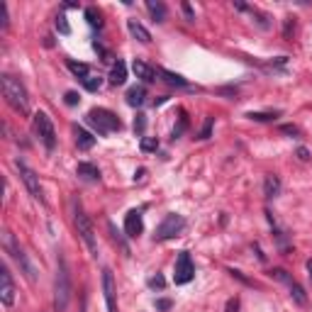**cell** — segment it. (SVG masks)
I'll return each instance as SVG.
<instances>
[{
	"label": "cell",
	"instance_id": "1",
	"mask_svg": "<svg viewBox=\"0 0 312 312\" xmlns=\"http://www.w3.org/2000/svg\"><path fill=\"white\" fill-rule=\"evenodd\" d=\"M71 293H73V285H71L68 261H66V256L59 251L57 254V276H54V310L66 312L68 303H71Z\"/></svg>",
	"mask_w": 312,
	"mask_h": 312
},
{
	"label": "cell",
	"instance_id": "2",
	"mask_svg": "<svg viewBox=\"0 0 312 312\" xmlns=\"http://www.w3.org/2000/svg\"><path fill=\"white\" fill-rule=\"evenodd\" d=\"M0 85H2V95H5L7 105H10L12 110H17V113L27 115V113H29V95H27L25 83H22L20 78L10 76V73H2Z\"/></svg>",
	"mask_w": 312,
	"mask_h": 312
},
{
	"label": "cell",
	"instance_id": "3",
	"mask_svg": "<svg viewBox=\"0 0 312 312\" xmlns=\"http://www.w3.org/2000/svg\"><path fill=\"white\" fill-rule=\"evenodd\" d=\"M2 249L7 251L15 261H17V266L22 268V273H25V278L29 281V283H34L37 281V271H34V266L29 263V258H27V254H25V249L15 242V237H12V232H2Z\"/></svg>",
	"mask_w": 312,
	"mask_h": 312
},
{
	"label": "cell",
	"instance_id": "4",
	"mask_svg": "<svg viewBox=\"0 0 312 312\" xmlns=\"http://www.w3.org/2000/svg\"><path fill=\"white\" fill-rule=\"evenodd\" d=\"M73 225H76V232H78V237L83 239V244L88 247V251H90L93 256H98V239H95V229H93V225H90L88 215L83 212L81 202H73Z\"/></svg>",
	"mask_w": 312,
	"mask_h": 312
},
{
	"label": "cell",
	"instance_id": "5",
	"mask_svg": "<svg viewBox=\"0 0 312 312\" xmlns=\"http://www.w3.org/2000/svg\"><path fill=\"white\" fill-rule=\"evenodd\" d=\"M90 125L98 129V134H108V132H117L122 122H120V117L115 115V113H110V110H105V108H93L90 113H88V117H85Z\"/></svg>",
	"mask_w": 312,
	"mask_h": 312
},
{
	"label": "cell",
	"instance_id": "6",
	"mask_svg": "<svg viewBox=\"0 0 312 312\" xmlns=\"http://www.w3.org/2000/svg\"><path fill=\"white\" fill-rule=\"evenodd\" d=\"M32 127H34L39 142H42L47 149H54V146H57V129H54V122H52V117H49L47 113H42V110L34 113Z\"/></svg>",
	"mask_w": 312,
	"mask_h": 312
},
{
	"label": "cell",
	"instance_id": "7",
	"mask_svg": "<svg viewBox=\"0 0 312 312\" xmlns=\"http://www.w3.org/2000/svg\"><path fill=\"white\" fill-rule=\"evenodd\" d=\"M15 169L20 171V178H22V183L27 186L29 190V195L34 198V200H39V202H44V190H42V183H39V176L22 161V159H17L15 161Z\"/></svg>",
	"mask_w": 312,
	"mask_h": 312
},
{
	"label": "cell",
	"instance_id": "8",
	"mask_svg": "<svg viewBox=\"0 0 312 312\" xmlns=\"http://www.w3.org/2000/svg\"><path fill=\"white\" fill-rule=\"evenodd\" d=\"M186 227V220L181 217V215H166L164 217V222L156 227V239H171V237H176V234H181V229Z\"/></svg>",
	"mask_w": 312,
	"mask_h": 312
},
{
	"label": "cell",
	"instance_id": "9",
	"mask_svg": "<svg viewBox=\"0 0 312 312\" xmlns=\"http://www.w3.org/2000/svg\"><path fill=\"white\" fill-rule=\"evenodd\" d=\"M195 276V266L190 261V254L188 251H181L178 254V261H176V271H173V283L176 285H186L193 281Z\"/></svg>",
	"mask_w": 312,
	"mask_h": 312
},
{
	"label": "cell",
	"instance_id": "10",
	"mask_svg": "<svg viewBox=\"0 0 312 312\" xmlns=\"http://www.w3.org/2000/svg\"><path fill=\"white\" fill-rule=\"evenodd\" d=\"M0 300H2L5 308L15 305V283H12V276H10L7 266L0 268Z\"/></svg>",
	"mask_w": 312,
	"mask_h": 312
},
{
	"label": "cell",
	"instance_id": "11",
	"mask_svg": "<svg viewBox=\"0 0 312 312\" xmlns=\"http://www.w3.org/2000/svg\"><path fill=\"white\" fill-rule=\"evenodd\" d=\"M103 293H105L108 312H120L117 310V288H115V278H113V271L110 268L103 271Z\"/></svg>",
	"mask_w": 312,
	"mask_h": 312
},
{
	"label": "cell",
	"instance_id": "12",
	"mask_svg": "<svg viewBox=\"0 0 312 312\" xmlns=\"http://www.w3.org/2000/svg\"><path fill=\"white\" fill-rule=\"evenodd\" d=\"M125 232L127 237H139L144 232V220H142V212L139 210H129L125 217Z\"/></svg>",
	"mask_w": 312,
	"mask_h": 312
},
{
	"label": "cell",
	"instance_id": "13",
	"mask_svg": "<svg viewBox=\"0 0 312 312\" xmlns=\"http://www.w3.org/2000/svg\"><path fill=\"white\" fill-rule=\"evenodd\" d=\"M73 137H76V146L83 149V151H88V149L95 146V137L88 129H83V127H78V125L73 127Z\"/></svg>",
	"mask_w": 312,
	"mask_h": 312
},
{
	"label": "cell",
	"instance_id": "14",
	"mask_svg": "<svg viewBox=\"0 0 312 312\" xmlns=\"http://www.w3.org/2000/svg\"><path fill=\"white\" fill-rule=\"evenodd\" d=\"M132 71H134V73H137V78H142L144 83L156 81V68H151L149 63L139 61V59H134V63H132Z\"/></svg>",
	"mask_w": 312,
	"mask_h": 312
},
{
	"label": "cell",
	"instance_id": "15",
	"mask_svg": "<svg viewBox=\"0 0 312 312\" xmlns=\"http://www.w3.org/2000/svg\"><path fill=\"white\" fill-rule=\"evenodd\" d=\"M127 29H129V34H132L134 39H139L142 44H149V42H151V34H149V29H146L144 25H139L137 20H129V22H127Z\"/></svg>",
	"mask_w": 312,
	"mask_h": 312
},
{
	"label": "cell",
	"instance_id": "16",
	"mask_svg": "<svg viewBox=\"0 0 312 312\" xmlns=\"http://www.w3.org/2000/svg\"><path fill=\"white\" fill-rule=\"evenodd\" d=\"M76 173L83 176V178H88V181H100V169L95 164H88V161H81L76 166Z\"/></svg>",
	"mask_w": 312,
	"mask_h": 312
},
{
	"label": "cell",
	"instance_id": "17",
	"mask_svg": "<svg viewBox=\"0 0 312 312\" xmlns=\"http://www.w3.org/2000/svg\"><path fill=\"white\" fill-rule=\"evenodd\" d=\"M278 193H281V178L278 176H266L263 178V195L268 198V200H273V198H278Z\"/></svg>",
	"mask_w": 312,
	"mask_h": 312
},
{
	"label": "cell",
	"instance_id": "18",
	"mask_svg": "<svg viewBox=\"0 0 312 312\" xmlns=\"http://www.w3.org/2000/svg\"><path fill=\"white\" fill-rule=\"evenodd\" d=\"M144 98H146L144 85H132V88L127 90V105H132V108H139V105L144 103Z\"/></svg>",
	"mask_w": 312,
	"mask_h": 312
},
{
	"label": "cell",
	"instance_id": "19",
	"mask_svg": "<svg viewBox=\"0 0 312 312\" xmlns=\"http://www.w3.org/2000/svg\"><path fill=\"white\" fill-rule=\"evenodd\" d=\"M156 76H164V81L166 83H171V85H178V88H186L188 81L183 76H178V73H173V71H169V68H156Z\"/></svg>",
	"mask_w": 312,
	"mask_h": 312
},
{
	"label": "cell",
	"instance_id": "20",
	"mask_svg": "<svg viewBox=\"0 0 312 312\" xmlns=\"http://www.w3.org/2000/svg\"><path fill=\"white\" fill-rule=\"evenodd\" d=\"M125 81H127V66L125 61H117L113 66V71H110V83L113 85H122Z\"/></svg>",
	"mask_w": 312,
	"mask_h": 312
},
{
	"label": "cell",
	"instance_id": "21",
	"mask_svg": "<svg viewBox=\"0 0 312 312\" xmlns=\"http://www.w3.org/2000/svg\"><path fill=\"white\" fill-rule=\"evenodd\" d=\"M146 7H149L154 22H164V20H166V5H164V2H159V0H149Z\"/></svg>",
	"mask_w": 312,
	"mask_h": 312
},
{
	"label": "cell",
	"instance_id": "22",
	"mask_svg": "<svg viewBox=\"0 0 312 312\" xmlns=\"http://www.w3.org/2000/svg\"><path fill=\"white\" fill-rule=\"evenodd\" d=\"M288 288H290V298L295 300V305H308V295H305V290H303V285L298 283V281H293V283H288Z\"/></svg>",
	"mask_w": 312,
	"mask_h": 312
},
{
	"label": "cell",
	"instance_id": "23",
	"mask_svg": "<svg viewBox=\"0 0 312 312\" xmlns=\"http://www.w3.org/2000/svg\"><path fill=\"white\" fill-rule=\"evenodd\" d=\"M68 71H71L73 76H78L81 81H85V78L90 76V68H88V63H81V61H68Z\"/></svg>",
	"mask_w": 312,
	"mask_h": 312
},
{
	"label": "cell",
	"instance_id": "24",
	"mask_svg": "<svg viewBox=\"0 0 312 312\" xmlns=\"http://www.w3.org/2000/svg\"><path fill=\"white\" fill-rule=\"evenodd\" d=\"M247 117L254 122H271L278 117V110H273V113H247Z\"/></svg>",
	"mask_w": 312,
	"mask_h": 312
},
{
	"label": "cell",
	"instance_id": "25",
	"mask_svg": "<svg viewBox=\"0 0 312 312\" xmlns=\"http://www.w3.org/2000/svg\"><path fill=\"white\" fill-rule=\"evenodd\" d=\"M83 83V88L85 90H90V93H95V90H100V85H103V78L100 76H88L85 81H81Z\"/></svg>",
	"mask_w": 312,
	"mask_h": 312
},
{
	"label": "cell",
	"instance_id": "26",
	"mask_svg": "<svg viewBox=\"0 0 312 312\" xmlns=\"http://www.w3.org/2000/svg\"><path fill=\"white\" fill-rule=\"evenodd\" d=\"M85 17H88V25H90V27H103L100 12H98L95 7H85Z\"/></svg>",
	"mask_w": 312,
	"mask_h": 312
},
{
	"label": "cell",
	"instance_id": "27",
	"mask_svg": "<svg viewBox=\"0 0 312 312\" xmlns=\"http://www.w3.org/2000/svg\"><path fill=\"white\" fill-rule=\"evenodd\" d=\"M271 278H276V281H281V283H285V285L295 281V278H293L285 268H273V271H271Z\"/></svg>",
	"mask_w": 312,
	"mask_h": 312
},
{
	"label": "cell",
	"instance_id": "28",
	"mask_svg": "<svg viewBox=\"0 0 312 312\" xmlns=\"http://www.w3.org/2000/svg\"><path fill=\"white\" fill-rule=\"evenodd\" d=\"M139 146H142V151H146V154H149V151H156V149H159V139H156V137H142V144H139Z\"/></svg>",
	"mask_w": 312,
	"mask_h": 312
},
{
	"label": "cell",
	"instance_id": "29",
	"mask_svg": "<svg viewBox=\"0 0 312 312\" xmlns=\"http://www.w3.org/2000/svg\"><path fill=\"white\" fill-rule=\"evenodd\" d=\"M57 29H59L61 34H71V25H68V20H66V15H63V12L57 15Z\"/></svg>",
	"mask_w": 312,
	"mask_h": 312
},
{
	"label": "cell",
	"instance_id": "30",
	"mask_svg": "<svg viewBox=\"0 0 312 312\" xmlns=\"http://www.w3.org/2000/svg\"><path fill=\"white\" fill-rule=\"evenodd\" d=\"M134 132H137V134H144V127H146V117H144V115H137V117H134Z\"/></svg>",
	"mask_w": 312,
	"mask_h": 312
},
{
	"label": "cell",
	"instance_id": "31",
	"mask_svg": "<svg viewBox=\"0 0 312 312\" xmlns=\"http://www.w3.org/2000/svg\"><path fill=\"white\" fill-rule=\"evenodd\" d=\"M0 27L7 29V5L5 2H0Z\"/></svg>",
	"mask_w": 312,
	"mask_h": 312
},
{
	"label": "cell",
	"instance_id": "32",
	"mask_svg": "<svg viewBox=\"0 0 312 312\" xmlns=\"http://www.w3.org/2000/svg\"><path fill=\"white\" fill-rule=\"evenodd\" d=\"M149 285H151V288H164V285H166V281H164V276H159V273H156V276H151V278H149Z\"/></svg>",
	"mask_w": 312,
	"mask_h": 312
},
{
	"label": "cell",
	"instance_id": "33",
	"mask_svg": "<svg viewBox=\"0 0 312 312\" xmlns=\"http://www.w3.org/2000/svg\"><path fill=\"white\" fill-rule=\"evenodd\" d=\"M63 100H66V105H78V93H73V90H68L66 95H63Z\"/></svg>",
	"mask_w": 312,
	"mask_h": 312
},
{
	"label": "cell",
	"instance_id": "34",
	"mask_svg": "<svg viewBox=\"0 0 312 312\" xmlns=\"http://www.w3.org/2000/svg\"><path fill=\"white\" fill-rule=\"evenodd\" d=\"M210 132H212V117H207V122H205V127H202V134H200V137H202V139H207V137H210Z\"/></svg>",
	"mask_w": 312,
	"mask_h": 312
},
{
	"label": "cell",
	"instance_id": "35",
	"mask_svg": "<svg viewBox=\"0 0 312 312\" xmlns=\"http://www.w3.org/2000/svg\"><path fill=\"white\" fill-rule=\"evenodd\" d=\"M156 310H171V300H156Z\"/></svg>",
	"mask_w": 312,
	"mask_h": 312
},
{
	"label": "cell",
	"instance_id": "36",
	"mask_svg": "<svg viewBox=\"0 0 312 312\" xmlns=\"http://www.w3.org/2000/svg\"><path fill=\"white\" fill-rule=\"evenodd\" d=\"M298 156H300V161H308V159H310V151H308L305 146H300V149H298Z\"/></svg>",
	"mask_w": 312,
	"mask_h": 312
},
{
	"label": "cell",
	"instance_id": "37",
	"mask_svg": "<svg viewBox=\"0 0 312 312\" xmlns=\"http://www.w3.org/2000/svg\"><path fill=\"white\" fill-rule=\"evenodd\" d=\"M239 310V300H229L227 303V312H237Z\"/></svg>",
	"mask_w": 312,
	"mask_h": 312
},
{
	"label": "cell",
	"instance_id": "38",
	"mask_svg": "<svg viewBox=\"0 0 312 312\" xmlns=\"http://www.w3.org/2000/svg\"><path fill=\"white\" fill-rule=\"evenodd\" d=\"M281 129H283L285 134H298V127H295V125H283Z\"/></svg>",
	"mask_w": 312,
	"mask_h": 312
},
{
	"label": "cell",
	"instance_id": "39",
	"mask_svg": "<svg viewBox=\"0 0 312 312\" xmlns=\"http://www.w3.org/2000/svg\"><path fill=\"white\" fill-rule=\"evenodd\" d=\"M183 12H186L188 20H195V15H193V10H190V5H188V2H183Z\"/></svg>",
	"mask_w": 312,
	"mask_h": 312
},
{
	"label": "cell",
	"instance_id": "40",
	"mask_svg": "<svg viewBox=\"0 0 312 312\" xmlns=\"http://www.w3.org/2000/svg\"><path fill=\"white\" fill-rule=\"evenodd\" d=\"M308 273H310V278H312V258L308 261Z\"/></svg>",
	"mask_w": 312,
	"mask_h": 312
}]
</instances>
